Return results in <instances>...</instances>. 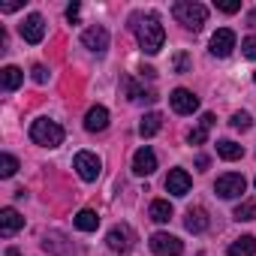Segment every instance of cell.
I'll use <instances>...</instances> for the list:
<instances>
[{"label": "cell", "mask_w": 256, "mask_h": 256, "mask_svg": "<svg viewBox=\"0 0 256 256\" xmlns=\"http://www.w3.org/2000/svg\"><path fill=\"white\" fill-rule=\"evenodd\" d=\"M205 139H208V130H205L202 124L196 126V130H190V136H187V142H190V145H202Z\"/></svg>", "instance_id": "obj_28"}, {"label": "cell", "mask_w": 256, "mask_h": 256, "mask_svg": "<svg viewBox=\"0 0 256 256\" xmlns=\"http://www.w3.org/2000/svg\"><path fill=\"white\" fill-rule=\"evenodd\" d=\"M187 66H190V58L181 52V54L175 58V72H187Z\"/></svg>", "instance_id": "obj_31"}, {"label": "cell", "mask_w": 256, "mask_h": 256, "mask_svg": "<svg viewBox=\"0 0 256 256\" xmlns=\"http://www.w3.org/2000/svg\"><path fill=\"white\" fill-rule=\"evenodd\" d=\"M151 250L157 256H181L184 253V244H181V238H175L169 232H154L151 235Z\"/></svg>", "instance_id": "obj_6"}, {"label": "cell", "mask_w": 256, "mask_h": 256, "mask_svg": "<svg viewBox=\"0 0 256 256\" xmlns=\"http://www.w3.org/2000/svg\"><path fill=\"white\" fill-rule=\"evenodd\" d=\"M232 126H235V130H250V124H253V118L247 114V112H235L232 114V120H229Z\"/></svg>", "instance_id": "obj_26"}, {"label": "cell", "mask_w": 256, "mask_h": 256, "mask_svg": "<svg viewBox=\"0 0 256 256\" xmlns=\"http://www.w3.org/2000/svg\"><path fill=\"white\" fill-rule=\"evenodd\" d=\"M232 217L241 223V220H256V199H250V202H241L235 211H232Z\"/></svg>", "instance_id": "obj_24"}, {"label": "cell", "mask_w": 256, "mask_h": 256, "mask_svg": "<svg viewBox=\"0 0 256 256\" xmlns=\"http://www.w3.org/2000/svg\"><path fill=\"white\" fill-rule=\"evenodd\" d=\"M172 16L187 30H202V24L208 22V10L202 4H196V0H178V4L172 6Z\"/></svg>", "instance_id": "obj_2"}, {"label": "cell", "mask_w": 256, "mask_h": 256, "mask_svg": "<svg viewBox=\"0 0 256 256\" xmlns=\"http://www.w3.org/2000/svg\"><path fill=\"white\" fill-rule=\"evenodd\" d=\"M16 10H22V4H4L0 6V12H16Z\"/></svg>", "instance_id": "obj_34"}, {"label": "cell", "mask_w": 256, "mask_h": 256, "mask_svg": "<svg viewBox=\"0 0 256 256\" xmlns=\"http://www.w3.org/2000/svg\"><path fill=\"white\" fill-rule=\"evenodd\" d=\"M184 226L193 232V235H199V232H205L208 229V211L205 208H187V217H184Z\"/></svg>", "instance_id": "obj_16"}, {"label": "cell", "mask_w": 256, "mask_h": 256, "mask_svg": "<svg viewBox=\"0 0 256 256\" xmlns=\"http://www.w3.org/2000/svg\"><path fill=\"white\" fill-rule=\"evenodd\" d=\"M190 187H193V178H190L184 169H172V172H169V178H166V190H169L172 196H187Z\"/></svg>", "instance_id": "obj_13"}, {"label": "cell", "mask_w": 256, "mask_h": 256, "mask_svg": "<svg viewBox=\"0 0 256 256\" xmlns=\"http://www.w3.org/2000/svg\"><path fill=\"white\" fill-rule=\"evenodd\" d=\"M106 241H108V247H112L114 253H126V250L133 247V241H136V232L126 226V223H120V226H114V229L108 232Z\"/></svg>", "instance_id": "obj_8"}, {"label": "cell", "mask_w": 256, "mask_h": 256, "mask_svg": "<svg viewBox=\"0 0 256 256\" xmlns=\"http://www.w3.org/2000/svg\"><path fill=\"white\" fill-rule=\"evenodd\" d=\"M247 24H250V28H256V10L250 12V18H247Z\"/></svg>", "instance_id": "obj_36"}, {"label": "cell", "mask_w": 256, "mask_h": 256, "mask_svg": "<svg viewBox=\"0 0 256 256\" xmlns=\"http://www.w3.org/2000/svg\"><path fill=\"white\" fill-rule=\"evenodd\" d=\"M22 226H24V217L16 208H4V211H0V235H4V238L16 235Z\"/></svg>", "instance_id": "obj_14"}, {"label": "cell", "mask_w": 256, "mask_h": 256, "mask_svg": "<svg viewBox=\"0 0 256 256\" xmlns=\"http://www.w3.org/2000/svg\"><path fill=\"white\" fill-rule=\"evenodd\" d=\"M232 48H235V30L220 28V30L211 36V54H214V58H229Z\"/></svg>", "instance_id": "obj_11"}, {"label": "cell", "mask_w": 256, "mask_h": 256, "mask_svg": "<svg viewBox=\"0 0 256 256\" xmlns=\"http://www.w3.org/2000/svg\"><path fill=\"white\" fill-rule=\"evenodd\" d=\"M244 190H247V181H244V175H238V172H226V175H220L217 184H214V193H217L220 199H238Z\"/></svg>", "instance_id": "obj_4"}, {"label": "cell", "mask_w": 256, "mask_h": 256, "mask_svg": "<svg viewBox=\"0 0 256 256\" xmlns=\"http://www.w3.org/2000/svg\"><path fill=\"white\" fill-rule=\"evenodd\" d=\"M18 172V160L12 157V154H4V157H0V175H4V178H12Z\"/></svg>", "instance_id": "obj_25"}, {"label": "cell", "mask_w": 256, "mask_h": 256, "mask_svg": "<svg viewBox=\"0 0 256 256\" xmlns=\"http://www.w3.org/2000/svg\"><path fill=\"white\" fill-rule=\"evenodd\" d=\"M30 76H34V82H36V84H46V82H48V70H46L42 64H36V66L30 70Z\"/></svg>", "instance_id": "obj_30"}, {"label": "cell", "mask_w": 256, "mask_h": 256, "mask_svg": "<svg viewBox=\"0 0 256 256\" xmlns=\"http://www.w3.org/2000/svg\"><path fill=\"white\" fill-rule=\"evenodd\" d=\"M151 220H154V223H169V220H172V202L154 199V202H151Z\"/></svg>", "instance_id": "obj_22"}, {"label": "cell", "mask_w": 256, "mask_h": 256, "mask_svg": "<svg viewBox=\"0 0 256 256\" xmlns=\"http://www.w3.org/2000/svg\"><path fill=\"white\" fill-rule=\"evenodd\" d=\"M169 102H172V108H175L178 114H193V112L199 108V96H196L193 90H187V88H175V90L169 94Z\"/></svg>", "instance_id": "obj_7"}, {"label": "cell", "mask_w": 256, "mask_h": 256, "mask_svg": "<svg viewBox=\"0 0 256 256\" xmlns=\"http://www.w3.org/2000/svg\"><path fill=\"white\" fill-rule=\"evenodd\" d=\"M22 82H24V72L18 66H4L0 70V84H4V90H16Z\"/></svg>", "instance_id": "obj_20"}, {"label": "cell", "mask_w": 256, "mask_h": 256, "mask_svg": "<svg viewBox=\"0 0 256 256\" xmlns=\"http://www.w3.org/2000/svg\"><path fill=\"white\" fill-rule=\"evenodd\" d=\"M72 166H76V172H78V178H82V181H96V178H100V172H102L100 157H96V154H90V151H78V154H76V160H72Z\"/></svg>", "instance_id": "obj_5"}, {"label": "cell", "mask_w": 256, "mask_h": 256, "mask_svg": "<svg viewBox=\"0 0 256 256\" xmlns=\"http://www.w3.org/2000/svg\"><path fill=\"white\" fill-rule=\"evenodd\" d=\"M196 166H199V169H205V166H208V157H205V154H199V157H196Z\"/></svg>", "instance_id": "obj_35"}, {"label": "cell", "mask_w": 256, "mask_h": 256, "mask_svg": "<svg viewBox=\"0 0 256 256\" xmlns=\"http://www.w3.org/2000/svg\"><path fill=\"white\" fill-rule=\"evenodd\" d=\"M124 90H126V96H130L133 102H145V100H148V102H154V100H157V94H154V90L139 88L133 78H124Z\"/></svg>", "instance_id": "obj_19"}, {"label": "cell", "mask_w": 256, "mask_h": 256, "mask_svg": "<svg viewBox=\"0 0 256 256\" xmlns=\"http://www.w3.org/2000/svg\"><path fill=\"white\" fill-rule=\"evenodd\" d=\"M100 226V217H96V211H90V208H82L78 214H76V229H82V232H94Z\"/></svg>", "instance_id": "obj_23"}, {"label": "cell", "mask_w": 256, "mask_h": 256, "mask_svg": "<svg viewBox=\"0 0 256 256\" xmlns=\"http://www.w3.org/2000/svg\"><path fill=\"white\" fill-rule=\"evenodd\" d=\"M226 253H229V256H253V253H256V238H253V235H241V238H235V241L229 244Z\"/></svg>", "instance_id": "obj_18"}, {"label": "cell", "mask_w": 256, "mask_h": 256, "mask_svg": "<svg viewBox=\"0 0 256 256\" xmlns=\"http://www.w3.org/2000/svg\"><path fill=\"white\" fill-rule=\"evenodd\" d=\"M78 12H82V6H78V4H70V6H66V18H70V22H76V18H78Z\"/></svg>", "instance_id": "obj_32"}, {"label": "cell", "mask_w": 256, "mask_h": 256, "mask_svg": "<svg viewBox=\"0 0 256 256\" xmlns=\"http://www.w3.org/2000/svg\"><path fill=\"white\" fill-rule=\"evenodd\" d=\"M106 126H108V112H106L102 106L88 108V114H84V130H88V133H102Z\"/></svg>", "instance_id": "obj_15"}, {"label": "cell", "mask_w": 256, "mask_h": 256, "mask_svg": "<svg viewBox=\"0 0 256 256\" xmlns=\"http://www.w3.org/2000/svg\"><path fill=\"white\" fill-rule=\"evenodd\" d=\"M253 82H256V72H253Z\"/></svg>", "instance_id": "obj_37"}, {"label": "cell", "mask_w": 256, "mask_h": 256, "mask_svg": "<svg viewBox=\"0 0 256 256\" xmlns=\"http://www.w3.org/2000/svg\"><path fill=\"white\" fill-rule=\"evenodd\" d=\"M30 139L42 148H58L64 142V126L58 120H48V118H40L30 124Z\"/></svg>", "instance_id": "obj_3"}, {"label": "cell", "mask_w": 256, "mask_h": 256, "mask_svg": "<svg viewBox=\"0 0 256 256\" xmlns=\"http://www.w3.org/2000/svg\"><path fill=\"white\" fill-rule=\"evenodd\" d=\"M214 6H217L220 12H229V16L241 10V4H238V0H214Z\"/></svg>", "instance_id": "obj_29"}, {"label": "cell", "mask_w": 256, "mask_h": 256, "mask_svg": "<svg viewBox=\"0 0 256 256\" xmlns=\"http://www.w3.org/2000/svg\"><path fill=\"white\" fill-rule=\"evenodd\" d=\"M217 154L232 163V160H241L244 157V148L238 142H232V139H223V142H217Z\"/></svg>", "instance_id": "obj_21"}, {"label": "cell", "mask_w": 256, "mask_h": 256, "mask_svg": "<svg viewBox=\"0 0 256 256\" xmlns=\"http://www.w3.org/2000/svg\"><path fill=\"white\" fill-rule=\"evenodd\" d=\"M18 30H22V36H24V42L36 46V42H42V36H46V18L34 12V16H28V18L18 24Z\"/></svg>", "instance_id": "obj_9"}, {"label": "cell", "mask_w": 256, "mask_h": 256, "mask_svg": "<svg viewBox=\"0 0 256 256\" xmlns=\"http://www.w3.org/2000/svg\"><path fill=\"white\" fill-rule=\"evenodd\" d=\"M160 126H163V114L160 112H148L142 118V124H139V133H142V139H151V136L160 133Z\"/></svg>", "instance_id": "obj_17"}, {"label": "cell", "mask_w": 256, "mask_h": 256, "mask_svg": "<svg viewBox=\"0 0 256 256\" xmlns=\"http://www.w3.org/2000/svg\"><path fill=\"white\" fill-rule=\"evenodd\" d=\"M82 46H84L88 52H94V54H102V52L108 48V30L100 28V24L88 28V30L82 34Z\"/></svg>", "instance_id": "obj_10"}, {"label": "cell", "mask_w": 256, "mask_h": 256, "mask_svg": "<svg viewBox=\"0 0 256 256\" xmlns=\"http://www.w3.org/2000/svg\"><path fill=\"white\" fill-rule=\"evenodd\" d=\"M199 124H202V126H205V130H211V126H214V114H211V112H205V114H202V120H199Z\"/></svg>", "instance_id": "obj_33"}, {"label": "cell", "mask_w": 256, "mask_h": 256, "mask_svg": "<svg viewBox=\"0 0 256 256\" xmlns=\"http://www.w3.org/2000/svg\"><path fill=\"white\" fill-rule=\"evenodd\" d=\"M241 54H244V58H250V60H256V36L241 40Z\"/></svg>", "instance_id": "obj_27"}, {"label": "cell", "mask_w": 256, "mask_h": 256, "mask_svg": "<svg viewBox=\"0 0 256 256\" xmlns=\"http://www.w3.org/2000/svg\"><path fill=\"white\" fill-rule=\"evenodd\" d=\"M130 22H133V30H136V36H139L142 52H145V54H157V52L163 48V42H166V30H163L160 18H157L154 12H139V16H133Z\"/></svg>", "instance_id": "obj_1"}, {"label": "cell", "mask_w": 256, "mask_h": 256, "mask_svg": "<svg viewBox=\"0 0 256 256\" xmlns=\"http://www.w3.org/2000/svg\"><path fill=\"white\" fill-rule=\"evenodd\" d=\"M154 169H157V154L145 145V148H139L136 154H133V172L136 175H154Z\"/></svg>", "instance_id": "obj_12"}]
</instances>
